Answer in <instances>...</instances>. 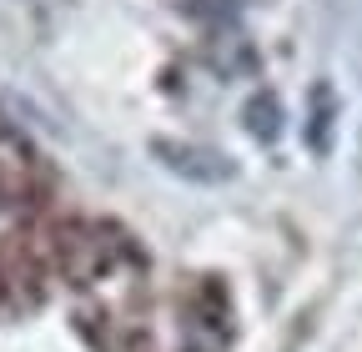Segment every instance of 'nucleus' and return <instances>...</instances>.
<instances>
[{
	"label": "nucleus",
	"mask_w": 362,
	"mask_h": 352,
	"mask_svg": "<svg viewBox=\"0 0 362 352\" xmlns=\"http://www.w3.org/2000/svg\"><path fill=\"white\" fill-rule=\"evenodd\" d=\"M247 131H252L257 141H272V136H277V131H282V106L272 101L267 91L247 101Z\"/></svg>",
	"instance_id": "f03ea898"
},
{
	"label": "nucleus",
	"mask_w": 362,
	"mask_h": 352,
	"mask_svg": "<svg viewBox=\"0 0 362 352\" xmlns=\"http://www.w3.org/2000/svg\"><path fill=\"white\" fill-rule=\"evenodd\" d=\"M151 151L171 166V171H181V176H192V182H226L232 176V161L226 156H216V151H206V146H181V141H151Z\"/></svg>",
	"instance_id": "f257e3e1"
},
{
	"label": "nucleus",
	"mask_w": 362,
	"mask_h": 352,
	"mask_svg": "<svg viewBox=\"0 0 362 352\" xmlns=\"http://www.w3.org/2000/svg\"><path fill=\"white\" fill-rule=\"evenodd\" d=\"M327 141H332V96L317 91V116H312V126H307V146H312V151H327Z\"/></svg>",
	"instance_id": "7ed1b4c3"
}]
</instances>
